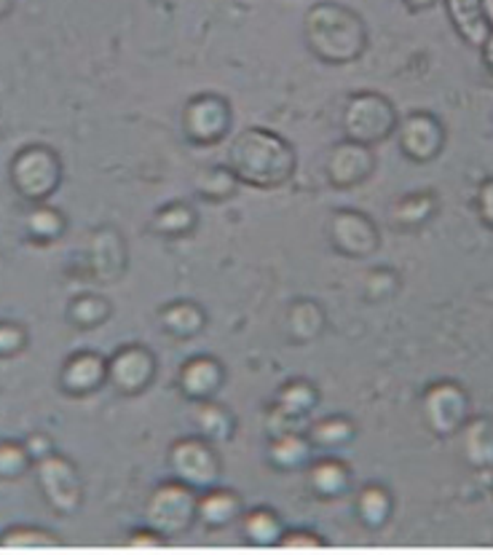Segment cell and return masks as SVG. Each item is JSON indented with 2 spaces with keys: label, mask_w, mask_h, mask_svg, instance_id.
Returning a JSON list of instances; mask_svg holds the SVG:
<instances>
[{
  "label": "cell",
  "mask_w": 493,
  "mask_h": 555,
  "mask_svg": "<svg viewBox=\"0 0 493 555\" xmlns=\"http://www.w3.org/2000/svg\"><path fill=\"white\" fill-rule=\"evenodd\" d=\"M231 172L249 189H280L296 175V151L280 132L265 127H249L229 145Z\"/></svg>",
  "instance_id": "6da1fadb"
},
{
  "label": "cell",
  "mask_w": 493,
  "mask_h": 555,
  "mask_svg": "<svg viewBox=\"0 0 493 555\" xmlns=\"http://www.w3.org/2000/svg\"><path fill=\"white\" fill-rule=\"evenodd\" d=\"M303 36L316 60L327 65H349L367 49L365 20L336 0L314 3L306 11Z\"/></svg>",
  "instance_id": "7a4b0ae2"
},
{
  "label": "cell",
  "mask_w": 493,
  "mask_h": 555,
  "mask_svg": "<svg viewBox=\"0 0 493 555\" xmlns=\"http://www.w3.org/2000/svg\"><path fill=\"white\" fill-rule=\"evenodd\" d=\"M397 124H400L397 107L381 92H354L346 100L341 116L346 140L376 149L392 138Z\"/></svg>",
  "instance_id": "3957f363"
},
{
  "label": "cell",
  "mask_w": 493,
  "mask_h": 555,
  "mask_svg": "<svg viewBox=\"0 0 493 555\" xmlns=\"http://www.w3.org/2000/svg\"><path fill=\"white\" fill-rule=\"evenodd\" d=\"M9 180L22 199L41 204L47 202L62 180V162L47 145H27L11 158Z\"/></svg>",
  "instance_id": "277c9868"
},
{
  "label": "cell",
  "mask_w": 493,
  "mask_h": 555,
  "mask_svg": "<svg viewBox=\"0 0 493 555\" xmlns=\"http://www.w3.org/2000/svg\"><path fill=\"white\" fill-rule=\"evenodd\" d=\"M198 491L180 483L178 478L164 480L151 491L145 505V524L161 531L164 537H180L196 524Z\"/></svg>",
  "instance_id": "5b68a950"
},
{
  "label": "cell",
  "mask_w": 493,
  "mask_h": 555,
  "mask_svg": "<svg viewBox=\"0 0 493 555\" xmlns=\"http://www.w3.org/2000/svg\"><path fill=\"white\" fill-rule=\"evenodd\" d=\"M169 469H172V478L202 494V491L218 486L220 456L215 451V443H209L207 438L189 435V438L174 440L169 449Z\"/></svg>",
  "instance_id": "8992f818"
},
{
  "label": "cell",
  "mask_w": 493,
  "mask_h": 555,
  "mask_svg": "<svg viewBox=\"0 0 493 555\" xmlns=\"http://www.w3.org/2000/svg\"><path fill=\"white\" fill-rule=\"evenodd\" d=\"M36 467L38 489H41L47 505L56 515H73L83 502V483L78 467L60 451H51L41 462L33 464Z\"/></svg>",
  "instance_id": "52a82bcc"
},
{
  "label": "cell",
  "mask_w": 493,
  "mask_h": 555,
  "mask_svg": "<svg viewBox=\"0 0 493 555\" xmlns=\"http://www.w3.org/2000/svg\"><path fill=\"white\" fill-rule=\"evenodd\" d=\"M421 411L427 427L440 438L456 435L469 418V395L456 382H434L424 389Z\"/></svg>",
  "instance_id": "ba28073f"
},
{
  "label": "cell",
  "mask_w": 493,
  "mask_h": 555,
  "mask_svg": "<svg viewBox=\"0 0 493 555\" xmlns=\"http://www.w3.org/2000/svg\"><path fill=\"white\" fill-rule=\"evenodd\" d=\"M231 127L229 100L215 92H202L183 107V134L194 145H215Z\"/></svg>",
  "instance_id": "9c48e42d"
},
{
  "label": "cell",
  "mask_w": 493,
  "mask_h": 555,
  "mask_svg": "<svg viewBox=\"0 0 493 555\" xmlns=\"http://www.w3.org/2000/svg\"><path fill=\"white\" fill-rule=\"evenodd\" d=\"M397 143L402 156L416 164H429L445 149V127L434 113L413 111L397 124Z\"/></svg>",
  "instance_id": "30bf717a"
},
{
  "label": "cell",
  "mask_w": 493,
  "mask_h": 555,
  "mask_svg": "<svg viewBox=\"0 0 493 555\" xmlns=\"http://www.w3.org/2000/svg\"><path fill=\"white\" fill-rule=\"evenodd\" d=\"M156 378V354L143 344H127L107 357V384L118 395H143Z\"/></svg>",
  "instance_id": "8fae6325"
},
{
  "label": "cell",
  "mask_w": 493,
  "mask_h": 555,
  "mask_svg": "<svg viewBox=\"0 0 493 555\" xmlns=\"http://www.w3.org/2000/svg\"><path fill=\"white\" fill-rule=\"evenodd\" d=\"M330 242L333 250L341 253L343 258L365 260L381 247V234L376 220L362 209H338L330 218Z\"/></svg>",
  "instance_id": "7c38bea8"
},
{
  "label": "cell",
  "mask_w": 493,
  "mask_h": 555,
  "mask_svg": "<svg viewBox=\"0 0 493 555\" xmlns=\"http://www.w3.org/2000/svg\"><path fill=\"white\" fill-rule=\"evenodd\" d=\"M316 403H320V392L311 382H287L285 387L276 392L274 403H271L269 418V433H293V429H309V416L314 411Z\"/></svg>",
  "instance_id": "4fadbf2b"
},
{
  "label": "cell",
  "mask_w": 493,
  "mask_h": 555,
  "mask_svg": "<svg viewBox=\"0 0 493 555\" xmlns=\"http://www.w3.org/2000/svg\"><path fill=\"white\" fill-rule=\"evenodd\" d=\"M325 172L333 189H356V185H362L376 172V153H373L371 145L343 140V143L333 145V151L327 153Z\"/></svg>",
  "instance_id": "5bb4252c"
},
{
  "label": "cell",
  "mask_w": 493,
  "mask_h": 555,
  "mask_svg": "<svg viewBox=\"0 0 493 555\" xmlns=\"http://www.w3.org/2000/svg\"><path fill=\"white\" fill-rule=\"evenodd\" d=\"M127 269V245L113 229L94 231L87 247V271L94 282H116Z\"/></svg>",
  "instance_id": "9a60e30c"
},
{
  "label": "cell",
  "mask_w": 493,
  "mask_h": 555,
  "mask_svg": "<svg viewBox=\"0 0 493 555\" xmlns=\"http://www.w3.org/2000/svg\"><path fill=\"white\" fill-rule=\"evenodd\" d=\"M102 384H107V357L98 352L70 354L60 371V387L70 398L94 395Z\"/></svg>",
  "instance_id": "2e32d148"
},
{
  "label": "cell",
  "mask_w": 493,
  "mask_h": 555,
  "mask_svg": "<svg viewBox=\"0 0 493 555\" xmlns=\"http://www.w3.org/2000/svg\"><path fill=\"white\" fill-rule=\"evenodd\" d=\"M225 382V371L220 365V360L209 354H196L180 367V392L185 395L194 403H204V400H212L220 392Z\"/></svg>",
  "instance_id": "e0dca14e"
},
{
  "label": "cell",
  "mask_w": 493,
  "mask_h": 555,
  "mask_svg": "<svg viewBox=\"0 0 493 555\" xmlns=\"http://www.w3.org/2000/svg\"><path fill=\"white\" fill-rule=\"evenodd\" d=\"M309 469V489L320 500H341L351 489V469L343 459L338 456H316L306 464Z\"/></svg>",
  "instance_id": "ac0fdd59"
},
{
  "label": "cell",
  "mask_w": 493,
  "mask_h": 555,
  "mask_svg": "<svg viewBox=\"0 0 493 555\" xmlns=\"http://www.w3.org/2000/svg\"><path fill=\"white\" fill-rule=\"evenodd\" d=\"M242 515H245V502H242L236 491L212 486V489L198 494L196 520L207 526V529H225V526H231Z\"/></svg>",
  "instance_id": "d6986e66"
},
{
  "label": "cell",
  "mask_w": 493,
  "mask_h": 555,
  "mask_svg": "<svg viewBox=\"0 0 493 555\" xmlns=\"http://www.w3.org/2000/svg\"><path fill=\"white\" fill-rule=\"evenodd\" d=\"M453 30L469 47L480 49L491 33V20L480 0H443Z\"/></svg>",
  "instance_id": "ffe728a7"
},
{
  "label": "cell",
  "mask_w": 493,
  "mask_h": 555,
  "mask_svg": "<svg viewBox=\"0 0 493 555\" xmlns=\"http://www.w3.org/2000/svg\"><path fill=\"white\" fill-rule=\"evenodd\" d=\"M462 440V454L469 467L493 469V418L491 416H469L464 427L458 429Z\"/></svg>",
  "instance_id": "44dd1931"
},
{
  "label": "cell",
  "mask_w": 493,
  "mask_h": 555,
  "mask_svg": "<svg viewBox=\"0 0 493 555\" xmlns=\"http://www.w3.org/2000/svg\"><path fill=\"white\" fill-rule=\"evenodd\" d=\"M311 451H314V446H311L306 429L271 435L269 464L280 473H290V469H300L311 462Z\"/></svg>",
  "instance_id": "7402d4cb"
},
{
  "label": "cell",
  "mask_w": 493,
  "mask_h": 555,
  "mask_svg": "<svg viewBox=\"0 0 493 555\" xmlns=\"http://www.w3.org/2000/svg\"><path fill=\"white\" fill-rule=\"evenodd\" d=\"M438 207L440 199L434 191H407L405 196H400V199L392 204L389 218H392L397 229L413 231L427 225L429 220L434 218V212H438Z\"/></svg>",
  "instance_id": "603a6c76"
},
{
  "label": "cell",
  "mask_w": 493,
  "mask_h": 555,
  "mask_svg": "<svg viewBox=\"0 0 493 555\" xmlns=\"http://www.w3.org/2000/svg\"><path fill=\"white\" fill-rule=\"evenodd\" d=\"M325 309L311 298H298L287 309V338L293 344H311L325 333Z\"/></svg>",
  "instance_id": "cb8c5ba5"
},
{
  "label": "cell",
  "mask_w": 493,
  "mask_h": 555,
  "mask_svg": "<svg viewBox=\"0 0 493 555\" xmlns=\"http://www.w3.org/2000/svg\"><path fill=\"white\" fill-rule=\"evenodd\" d=\"M392 509H394V496L387 486L381 483H367L356 491V500H354V513L360 518V524L365 529H384L392 518Z\"/></svg>",
  "instance_id": "d4e9b609"
},
{
  "label": "cell",
  "mask_w": 493,
  "mask_h": 555,
  "mask_svg": "<svg viewBox=\"0 0 493 555\" xmlns=\"http://www.w3.org/2000/svg\"><path fill=\"white\" fill-rule=\"evenodd\" d=\"M161 327L174 338H194L207 325V311L196 301H172L158 309Z\"/></svg>",
  "instance_id": "484cf974"
},
{
  "label": "cell",
  "mask_w": 493,
  "mask_h": 555,
  "mask_svg": "<svg viewBox=\"0 0 493 555\" xmlns=\"http://www.w3.org/2000/svg\"><path fill=\"white\" fill-rule=\"evenodd\" d=\"M196 223L198 215L189 202H167L151 218L153 234L167 236V240H180V236L194 234Z\"/></svg>",
  "instance_id": "4316f807"
},
{
  "label": "cell",
  "mask_w": 493,
  "mask_h": 555,
  "mask_svg": "<svg viewBox=\"0 0 493 555\" xmlns=\"http://www.w3.org/2000/svg\"><path fill=\"white\" fill-rule=\"evenodd\" d=\"M194 427L196 435L207 438L209 443H225V440L234 438L236 418L225 405L215 403V400H204L194 413Z\"/></svg>",
  "instance_id": "83f0119b"
},
{
  "label": "cell",
  "mask_w": 493,
  "mask_h": 555,
  "mask_svg": "<svg viewBox=\"0 0 493 555\" xmlns=\"http://www.w3.org/2000/svg\"><path fill=\"white\" fill-rule=\"evenodd\" d=\"M306 435H309L311 446H314L316 451H336L354 440L356 424L351 422L349 416L336 413V416H325L320 418V422L309 424Z\"/></svg>",
  "instance_id": "f1b7e54d"
},
{
  "label": "cell",
  "mask_w": 493,
  "mask_h": 555,
  "mask_svg": "<svg viewBox=\"0 0 493 555\" xmlns=\"http://www.w3.org/2000/svg\"><path fill=\"white\" fill-rule=\"evenodd\" d=\"M242 526H245V540L255 547H276L285 524L271 507H252L242 515Z\"/></svg>",
  "instance_id": "f546056e"
},
{
  "label": "cell",
  "mask_w": 493,
  "mask_h": 555,
  "mask_svg": "<svg viewBox=\"0 0 493 555\" xmlns=\"http://www.w3.org/2000/svg\"><path fill=\"white\" fill-rule=\"evenodd\" d=\"M239 180L231 172L229 164H218V167H209L198 175L196 180V194L207 202H225L234 199L236 191H239Z\"/></svg>",
  "instance_id": "4dcf8cb0"
},
{
  "label": "cell",
  "mask_w": 493,
  "mask_h": 555,
  "mask_svg": "<svg viewBox=\"0 0 493 555\" xmlns=\"http://www.w3.org/2000/svg\"><path fill=\"white\" fill-rule=\"evenodd\" d=\"M25 225H27V234H30V240L49 245V242H56L62 234H65L67 220L60 209L49 207L47 202H41L38 207L30 209Z\"/></svg>",
  "instance_id": "1f68e13d"
},
{
  "label": "cell",
  "mask_w": 493,
  "mask_h": 555,
  "mask_svg": "<svg viewBox=\"0 0 493 555\" xmlns=\"http://www.w3.org/2000/svg\"><path fill=\"white\" fill-rule=\"evenodd\" d=\"M111 314L113 309L111 304H107V298L92 296V293L73 298V304L67 306V317H70L73 325L81 327V331H92V327L105 325Z\"/></svg>",
  "instance_id": "d6a6232c"
},
{
  "label": "cell",
  "mask_w": 493,
  "mask_h": 555,
  "mask_svg": "<svg viewBox=\"0 0 493 555\" xmlns=\"http://www.w3.org/2000/svg\"><path fill=\"white\" fill-rule=\"evenodd\" d=\"M54 531L41 529V526H11V529L0 531V547H11V551H33V547H56Z\"/></svg>",
  "instance_id": "836d02e7"
},
{
  "label": "cell",
  "mask_w": 493,
  "mask_h": 555,
  "mask_svg": "<svg viewBox=\"0 0 493 555\" xmlns=\"http://www.w3.org/2000/svg\"><path fill=\"white\" fill-rule=\"evenodd\" d=\"M33 459L27 454L25 443L0 440V480H14L30 469Z\"/></svg>",
  "instance_id": "e575fe53"
},
{
  "label": "cell",
  "mask_w": 493,
  "mask_h": 555,
  "mask_svg": "<svg viewBox=\"0 0 493 555\" xmlns=\"http://www.w3.org/2000/svg\"><path fill=\"white\" fill-rule=\"evenodd\" d=\"M276 547H282V551L311 553V551H322V547H327V545H325V540H322V537L311 529H285L282 531L280 542H276Z\"/></svg>",
  "instance_id": "d590c367"
},
{
  "label": "cell",
  "mask_w": 493,
  "mask_h": 555,
  "mask_svg": "<svg viewBox=\"0 0 493 555\" xmlns=\"http://www.w3.org/2000/svg\"><path fill=\"white\" fill-rule=\"evenodd\" d=\"M397 287H400V276H397L392 269H376L367 274L365 296L371 298V301H387Z\"/></svg>",
  "instance_id": "8d00e7d4"
},
{
  "label": "cell",
  "mask_w": 493,
  "mask_h": 555,
  "mask_svg": "<svg viewBox=\"0 0 493 555\" xmlns=\"http://www.w3.org/2000/svg\"><path fill=\"white\" fill-rule=\"evenodd\" d=\"M27 347V327L20 322L0 320V357H16Z\"/></svg>",
  "instance_id": "74e56055"
},
{
  "label": "cell",
  "mask_w": 493,
  "mask_h": 555,
  "mask_svg": "<svg viewBox=\"0 0 493 555\" xmlns=\"http://www.w3.org/2000/svg\"><path fill=\"white\" fill-rule=\"evenodd\" d=\"M127 545L134 551H158V547L167 545V537L161 531H156L153 526L145 524V529H132L127 534Z\"/></svg>",
  "instance_id": "f35d334b"
},
{
  "label": "cell",
  "mask_w": 493,
  "mask_h": 555,
  "mask_svg": "<svg viewBox=\"0 0 493 555\" xmlns=\"http://www.w3.org/2000/svg\"><path fill=\"white\" fill-rule=\"evenodd\" d=\"M475 209H478L480 220H483V223L493 231V175L478 185V194H475Z\"/></svg>",
  "instance_id": "ab89813d"
},
{
  "label": "cell",
  "mask_w": 493,
  "mask_h": 555,
  "mask_svg": "<svg viewBox=\"0 0 493 555\" xmlns=\"http://www.w3.org/2000/svg\"><path fill=\"white\" fill-rule=\"evenodd\" d=\"M22 443H25V449H27V454H30L33 464L41 462L43 456H49L51 451H54V443H51V438H49L47 433H33V435H27V438L22 440Z\"/></svg>",
  "instance_id": "60d3db41"
},
{
  "label": "cell",
  "mask_w": 493,
  "mask_h": 555,
  "mask_svg": "<svg viewBox=\"0 0 493 555\" xmlns=\"http://www.w3.org/2000/svg\"><path fill=\"white\" fill-rule=\"evenodd\" d=\"M480 54H483L485 70L493 73V27H491L489 38H485V41H483V47H480Z\"/></svg>",
  "instance_id": "b9f144b4"
},
{
  "label": "cell",
  "mask_w": 493,
  "mask_h": 555,
  "mask_svg": "<svg viewBox=\"0 0 493 555\" xmlns=\"http://www.w3.org/2000/svg\"><path fill=\"white\" fill-rule=\"evenodd\" d=\"M402 3H405L411 11H427V9H432L438 0H402Z\"/></svg>",
  "instance_id": "7bdbcfd3"
},
{
  "label": "cell",
  "mask_w": 493,
  "mask_h": 555,
  "mask_svg": "<svg viewBox=\"0 0 493 555\" xmlns=\"http://www.w3.org/2000/svg\"><path fill=\"white\" fill-rule=\"evenodd\" d=\"M11 5H14V0H0V20H3V16L9 14Z\"/></svg>",
  "instance_id": "ee69618b"
},
{
  "label": "cell",
  "mask_w": 493,
  "mask_h": 555,
  "mask_svg": "<svg viewBox=\"0 0 493 555\" xmlns=\"http://www.w3.org/2000/svg\"><path fill=\"white\" fill-rule=\"evenodd\" d=\"M480 3H483L485 14H489V20H491V25H493V0H480Z\"/></svg>",
  "instance_id": "f6af8a7d"
}]
</instances>
